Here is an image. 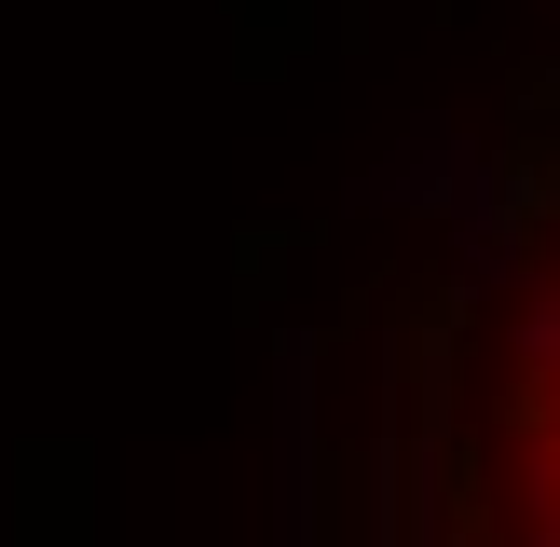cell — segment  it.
<instances>
[{
	"mask_svg": "<svg viewBox=\"0 0 560 547\" xmlns=\"http://www.w3.org/2000/svg\"><path fill=\"white\" fill-rule=\"evenodd\" d=\"M479 520H492V547H560V219H547L534 274L506 288V328H492Z\"/></svg>",
	"mask_w": 560,
	"mask_h": 547,
	"instance_id": "1",
	"label": "cell"
}]
</instances>
